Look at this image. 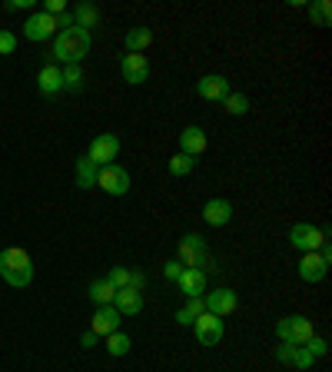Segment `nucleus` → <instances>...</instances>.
Masks as SVG:
<instances>
[{
	"label": "nucleus",
	"instance_id": "31",
	"mask_svg": "<svg viewBox=\"0 0 332 372\" xmlns=\"http://www.w3.org/2000/svg\"><path fill=\"white\" fill-rule=\"evenodd\" d=\"M312 352H309L306 346H293V362H289V366H296V369H309V366H312Z\"/></svg>",
	"mask_w": 332,
	"mask_h": 372
},
{
	"label": "nucleus",
	"instance_id": "27",
	"mask_svg": "<svg viewBox=\"0 0 332 372\" xmlns=\"http://www.w3.org/2000/svg\"><path fill=\"white\" fill-rule=\"evenodd\" d=\"M64 74V90H83V70H80V64H70L60 70Z\"/></svg>",
	"mask_w": 332,
	"mask_h": 372
},
{
	"label": "nucleus",
	"instance_id": "22",
	"mask_svg": "<svg viewBox=\"0 0 332 372\" xmlns=\"http://www.w3.org/2000/svg\"><path fill=\"white\" fill-rule=\"evenodd\" d=\"M203 312H206L203 296H193L190 303H186V306H183V309H179V312H177V322H179V326H193V322L200 319Z\"/></svg>",
	"mask_w": 332,
	"mask_h": 372
},
{
	"label": "nucleus",
	"instance_id": "17",
	"mask_svg": "<svg viewBox=\"0 0 332 372\" xmlns=\"http://www.w3.org/2000/svg\"><path fill=\"white\" fill-rule=\"evenodd\" d=\"M113 306L120 316H137L143 309V293H137V289H116V299H113Z\"/></svg>",
	"mask_w": 332,
	"mask_h": 372
},
{
	"label": "nucleus",
	"instance_id": "34",
	"mask_svg": "<svg viewBox=\"0 0 332 372\" xmlns=\"http://www.w3.org/2000/svg\"><path fill=\"white\" fill-rule=\"evenodd\" d=\"M43 13H50V17H60V13H67V4H64V0H47Z\"/></svg>",
	"mask_w": 332,
	"mask_h": 372
},
{
	"label": "nucleus",
	"instance_id": "26",
	"mask_svg": "<svg viewBox=\"0 0 332 372\" xmlns=\"http://www.w3.org/2000/svg\"><path fill=\"white\" fill-rule=\"evenodd\" d=\"M130 346H133V343H130V336L120 333V329L106 336V352H110V356H127Z\"/></svg>",
	"mask_w": 332,
	"mask_h": 372
},
{
	"label": "nucleus",
	"instance_id": "2",
	"mask_svg": "<svg viewBox=\"0 0 332 372\" xmlns=\"http://www.w3.org/2000/svg\"><path fill=\"white\" fill-rule=\"evenodd\" d=\"M0 276H4V282L13 286V289L30 286V280H34V263H30V256H27L20 246L0 253Z\"/></svg>",
	"mask_w": 332,
	"mask_h": 372
},
{
	"label": "nucleus",
	"instance_id": "16",
	"mask_svg": "<svg viewBox=\"0 0 332 372\" xmlns=\"http://www.w3.org/2000/svg\"><path fill=\"white\" fill-rule=\"evenodd\" d=\"M37 90L43 93V97H53V93L64 90V74H60V67L47 64L43 70L37 74Z\"/></svg>",
	"mask_w": 332,
	"mask_h": 372
},
{
	"label": "nucleus",
	"instance_id": "10",
	"mask_svg": "<svg viewBox=\"0 0 332 372\" xmlns=\"http://www.w3.org/2000/svg\"><path fill=\"white\" fill-rule=\"evenodd\" d=\"M206 312H213V316H233L236 312V306H240V299H236V293L233 289H213V293H206Z\"/></svg>",
	"mask_w": 332,
	"mask_h": 372
},
{
	"label": "nucleus",
	"instance_id": "6",
	"mask_svg": "<svg viewBox=\"0 0 332 372\" xmlns=\"http://www.w3.org/2000/svg\"><path fill=\"white\" fill-rule=\"evenodd\" d=\"M120 74H123V80L133 83V87L146 83V80H150V60H146V53H123Z\"/></svg>",
	"mask_w": 332,
	"mask_h": 372
},
{
	"label": "nucleus",
	"instance_id": "30",
	"mask_svg": "<svg viewBox=\"0 0 332 372\" xmlns=\"http://www.w3.org/2000/svg\"><path fill=\"white\" fill-rule=\"evenodd\" d=\"M130 276H133V273H130L127 266H113L106 280H110V286H113V289H127V286H130Z\"/></svg>",
	"mask_w": 332,
	"mask_h": 372
},
{
	"label": "nucleus",
	"instance_id": "23",
	"mask_svg": "<svg viewBox=\"0 0 332 372\" xmlns=\"http://www.w3.org/2000/svg\"><path fill=\"white\" fill-rule=\"evenodd\" d=\"M90 299H93L97 306H113L116 289L110 286V280H97V282H90Z\"/></svg>",
	"mask_w": 332,
	"mask_h": 372
},
{
	"label": "nucleus",
	"instance_id": "36",
	"mask_svg": "<svg viewBox=\"0 0 332 372\" xmlns=\"http://www.w3.org/2000/svg\"><path fill=\"white\" fill-rule=\"evenodd\" d=\"M276 336H279L282 343L289 346V316H286V319H279V322H276Z\"/></svg>",
	"mask_w": 332,
	"mask_h": 372
},
{
	"label": "nucleus",
	"instance_id": "39",
	"mask_svg": "<svg viewBox=\"0 0 332 372\" xmlns=\"http://www.w3.org/2000/svg\"><path fill=\"white\" fill-rule=\"evenodd\" d=\"M97 343H100V336H93V333H83V336H80V346H83V349H93Z\"/></svg>",
	"mask_w": 332,
	"mask_h": 372
},
{
	"label": "nucleus",
	"instance_id": "38",
	"mask_svg": "<svg viewBox=\"0 0 332 372\" xmlns=\"http://www.w3.org/2000/svg\"><path fill=\"white\" fill-rule=\"evenodd\" d=\"M67 27H74V13H60V17H57V34L67 30Z\"/></svg>",
	"mask_w": 332,
	"mask_h": 372
},
{
	"label": "nucleus",
	"instance_id": "21",
	"mask_svg": "<svg viewBox=\"0 0 332 372\" xmlns=\"http://www.w3.org/2000/svg\"><path fill=\"white\" fill-rule=\"evenodd\" d=\"M74 27H80V30H93V27H100V11L93 7V4H80L77 11H74Z\"/></svg>",
	"mask_w": 332,
	"mask_h": 372
},
{
	"label": "nucleus",
	"instance_id": "1",
	"mask_svg": "<svg viewBox=\"0 0 332 372\" xmlns=\"http://www.w3.org/2000/svg\"><path fill=\"white\" fill-rule=\"evenodd\" d=\"M87 53H90V34L80 30V27H67V30H60L53 37V53H50L53 60H64L70 67V64H80Z\"/></svg>",
	"mask_w": 332,
	"mask_h": 372
},
{
	"label": "nucleus",
	"instance_id": "32",
	"mask_svg": "<svg viewBox=\"0 0 332 372\" xmlns=\"http://www.w3.org/2000/svg\"><path fill=\"white\" fill-rule=\"evenodd\" d=\"M11 53H17V37L11 30H0V57H11Z\"/></svg>",
	"mask_w": 332,
	"mask_h": 372
},
{
	"label": "nucleus",
	"instance_id": "5",
	"mask_svg": "<svg viewBox=\"0 0 332 372\" xmlns=\"http://www.w3.org/2000/svg\"><path fill=\"white\" fill-rule=\"evenodd\" d=\"M326 240H329V230H319L312 223H296L293 230H289V243L296 249H303V253H316Z\"/></svg>",
	"mask_w": 332,
	"mask_h": 372
},
{
	"label": "nucleus",
	"instance_id": "4",
	"mask_svg": "<svg viewBox=\"0 0 332 372\" xmlns=\"http://www.w3.org/2000/svg\"><path fill=\"white\" fill-rule=\"evenodd\" d=\"M116 153H120V137H116V133H100V137L90 140L87 160L100 170V167H106V163H113Z\"/></svg>",
	"mask_w": 332,
	"mask_h": 372
},
{
	"label": "nucleus",
	"instance_id": "11",
	"mask_svg": "<svg viewBox=\"0 0 332 372\" xmlns=\"http://www.w3.org/2000/svg\"><path fill=\"white\" fill-rule=\"evenodd\" d=\"M120 319H123V316L116 312V306H97L90 333H93V336H103V339H106L110 333H116V329H120Z\"/></svg>",
	"mask_w": 332,
	"mask_h": 372
},
{
	"label": "nucleus",
	"instance_id": "29",
	"mask_svg": "<svg viewBox=\"0 0 332 372\" xmlns=\"http://www.w3.org/2000/svg\"><path fill=\"white\" fill-rule=\"evenodd\" d=\"M309 17H312V24L329 27V0H316V4L309 7Z\"/></svg>",
	"mask_w": 332,
	"mask_h": 372
},
{
	"label": "nucleus",
	"instance_id": "19",
	"mask_svg": "<svg viewBox=\"0 0 332 372\" xmlns=\"http://www.w3.org/2000/svg\"><path fill=\"white\" fill-rule=\"evenodd\" d=\"M177 282H179V289L190 296V299H193V296H203L206 293V273L203 270H183Z\"/></svg>",
	"mask_w": 332,
	"mask_h": 372
},
{
	"label": "nucleus",
	"instance_id": "41",
	"mask_svg": "<svg viewBox=\"0 0 332 372\" xmlns=\"http://www.w3.org/2000/svg\"><path fill=\"white\" fill-rule=\"evenodd\" d=\"M276 359H279V362H293V346H286V343H282L279 352H276Z\"/></svg>",
	"mask_w": 332,
	"mask_h": 372
},
{
	"label": "nucleus",
	"instance_id": "28",
	"mask_svg": "<svg viewBox=\"0 0 332 372\" xmlns=\"http://www.w3.org/2000/svg\"><path fill=\"white\" fill-rule=\"evenodd\" d=\"M223 106H226V113L230 116H243V113H249V100H246L243 93H226V100H223Z\"/></svg>",
	"mask_w": 332,
	"mask_h": 372
},
{
	"label": "nucleus",
	"instance_id": "20",
	"mask_svg": "<svg viewBox=\"0 0 332 372\" xmlns=\"http://www.w3.org/2000/svg\"><path fill=\"white\" fill-rule=\"evenodd\" d=\"M153 43V30L150 27H133L127 30V53H143Z\"/></svg>",
	"mask_w": 332,
	"mask_h": 372
},
{
	"label": "nucleus",
	"instance_id": "13",
	"mask_svg": "<svg viewBox=\"0 0 332 372\" xmlns=\"http://www.w3.org/2000/svg\"><path fill=\"white\" fill-rule=\"evenodd\" d=\"M196 93H200L203 100H226V93H230V80L223 77V74H206V77L196 83Z\"/></svg>",
	"mask_w": 332,
	"mask_h": 372
},
{
	"label": "nucleus",
	"instance_id": "25",
	"mask_svg": "<svg viewBox=\"0 0 332 372\" xmlns=\"http://www.w3.org/2000/svg\"><path fill=\"white\" fill-rule=\"evenodd\" d=\"M193 170H196V156H186V153L170 156V173H173V177H190Z\"/></svg>",
	"mask_w": 332,
	"mask_h": 372
},
{
	"label": "nucleus",
	"instance_id": "35",
	"mask_svg": "<svg viewBox=\"0 0 332 372\" xmlns=\"http://www.w3.org/2000/svg\"><path fill=\"white\" fill-rule=\"evenodd\" d=\"M179 273H183V266H179L177 259H170V263L163 266V276H166V280H173V282L179 280Z\"/></svg>",
	"mask_w": 332,
	"mask_h": 372
},
{
	"label": "nucleus",
	"instance_id": "37",
	"mask_svg": "<svg viewBox=\"0 0 332 372\" xmlns=\"http://www.w3.org/2000/svg\"><path fill=\"white\" fill-rule=\"evenodd\" d=\"M143 286H146V276H143V273H133V276H130V289L143 293Z\"/></svg>",
	"mask_w": 332,
	"mask_h": 372
},
{
	"label": "nucleus",
	"instance_id": "33",
	"mask_svg": "<svg viewBox=\"0 0 332 372\" xmlns=\"http://www.w3.org/2000/svg\"><path fill=\"white\" fill-rule=\"evenodd\" d=\"M306 349L312 352V359H322V356H326V339H319V336H312V339L306 343Z\"/></svg>",
	"mask_w": 332,
	"mask_h": 372
},
{
	"label": "nucleus",
	"instance_id": "14",
	"mask_svg": "<svg viewBox=\"0 0 332 372\" xmlns=\"http://www.w3.org/2000/svg\"><path fill=\"white\" fill-rule=\"evenodd\" d=\"M203 219H206V226H226L233 219V203L230 200H206L203 206Z\"/></svg>",
	"mask_w": 332,
	"mask_h": 372
},
{
	"label": "nucleus",
	"instance_id": "18",
	"mask_svg": "<svg viewBox=\"0 0 332 372\" xmlns=\"http://www.w3.org/2000/svg\"><path fill=\"white\" fill-rule=\"evenodd\" d=\"M312 336H316L312 319H306V316H289V346H306Z\"/></svg>",
	"mask_w": 332,
	"mask_h": 372
},
{
	"label": "nucleus",
	"instance_id": "12",
	"mask_svg": "<svg viewBox=\"0 0 332 372\" xmlns=\"http://www.w3.org/2000/svg\"><path fill=\"white\" fill-rule=\"evenodd\" d=\"M326 273H329V263H326L319 253H303V259H299V280L322 282L326 280Z\"/></svg>",
	"mask_w": 332,
	"mask_h": 372
},
{
	"label": "nucleus",
	"instance_id": "3",
	"mask_svg": "<svg viewBox=\"0 0 332 372\" xmlns=\"http://www.w3.org/2000/svg\"><path fill=\"white\" fill-rule=\"evenodd\" d=\"M130 173L127 167H120V163H106V167H100V173H97V186H100L103 193H110V196H127L130 193Z\"/></svg>",
	"mask_w": 332,
	"mask_h": 372
},
{
	"label": "nucleus",
	"instance_id": "40",
	"mask_svg": "<svg viewBox=\"0 0 332 372\" xmlns=\"http://www.w3.org/2000/svg\"><path fill=\"white\" fill-rule=\"evenodd\" d=\"M34 7V0H11L7 4V11H30Z\"/></svg>",
	"mask_w": 332,
	"mask_h": 372
},
{
	"label": "nucleus",
	"instance_id": "24",
	"mask_svg": "<svg viewBox=\"0 0 332 372\" xmlns=\"http://www.w3.org/2000/svg\"><path fill=\"white\" fill-rule=\"evenodd\" d=\"M97 173H100V170L93 167L87 156H80V160H77V186H80V190H90V186H97Z\"/></svg>",
	"mask_w": 332,
	"mask_h": 372
},
{
	"label": "nucleus",
	"instance_id": "7",
	"mask_svg": "<svg viewBox=\"0 0 332 372\" xmlns=\"http://www.w3.org/2000/svg\"><path fill=\"white\" fill-rule=\"evenodd\" d=\"M193 333H196L200 346H216L219 339H223V319L213 316V312H203L200 319L193 322Z\"/></svg>",
	"mask_w": 332,
	"mask_h": 372
},
{
	"label": "nucleus",
	"instance_id": "8",
	"mask_svg": "<svg viewBox=\"0 0 332 372\" xmlns=\"http://www.w3.org/2000/svg\"><path fill=\"white\" fill-rule=\"evenodd\" d=\"M24 37L34 40V43H40V40H50L57 37V17H50V13H34L30 20L24 24Z\"/></svg>",
	"mask_w": 332,
	"mask_h": 372
},
{
	"label": "nucleus",
	"instance_id": "9",
	"mask_svg": "<svg viewBox=\"0 0 332 372\" xmlns=\"http://www.w3.org/2000/svg\"><path fill=\"white\" fill-rule=\"evenodd\" d=\"M177 263L179 266H186V270H200V266L206 263V246L196 233H190V236L179 243V259Z\"/></svg>",
	"mask_w": 332,
	"mask_h": 372
},
{
	"label": "nucleus",
	"instance_id": "15",
	"mask_svg": "<svg viewBox=\"0 0 332 372\" xmlns=\"http://www.w3.org/2000/svg\"><path fill=\"white\" fill-rule=\"evenodd\" d=\"M179 153L200 156L206 153V130L203 127H186L179 133Z\"/></svg>",
	"mask_w": 332,
	"mask_h": 372
}]
</instances>
